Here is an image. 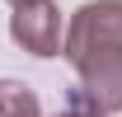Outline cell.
Masks as SVG:
<instances>
[{"label":"cell","mask_w":122,"mask_h":117,"mask_svg":"<svg viewBox=\"0 0 122 117\" xmlns=\"http://www.w3.org/2000/svg\"><path fill=\"white\" fill-rule=\"evenodd\" d=\"M0 98H5V117H33V94H24L19 84H0Z\"/></svg>","instance_id":"1"}]
</instances>
